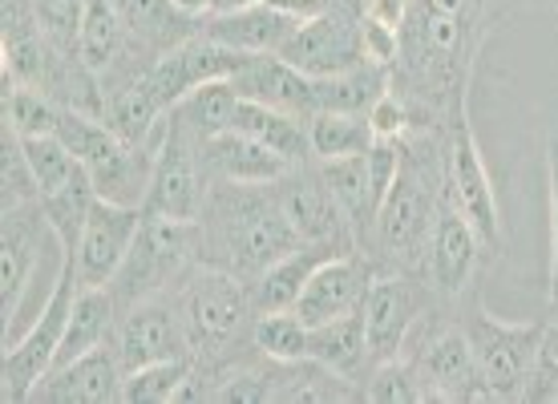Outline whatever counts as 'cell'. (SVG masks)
Listing matches in <instances>:
<instances>
[{
  "label": "cell",
  "mask_w": 558,
  "mask_h": 404,
  "mask_svg": "<svg viewBox=\"0 0 558 404\" xmlns=\"http://www.w3.org/2000/svg\"><path fill=\"white\" fill-rule=\"evenodd\" d=\"M514 0H413L389 85L413 110V130H449L470 110L477 57L510 21Z\"/></svg>",
  "instance_id": "6da1fadb"
},
{
  "label": "cell",
  "mask_w": 558,
  "mask_h": 404,
  "mask_svg": "<svg viewBox=\"0 0 558 404\" xmlns=\"http://www.w3.org/2000/svg\"><path fill=\"white\" fill-rule=\"evenodd\" d=\"M295 28H300V21L271 9V4H243V9L203 16V37L231 45L239 53H279L292 41Z\"/></svg>",
  "instance_id": "7402d4cb"
},
{
  "label": "cell",
  "mask_w": 558,
  "mask_h": 404,
  "mask_svg": "<svg viewBox=\"0 0 558 404\" xmlns=\"http://www.w3.org/2000/svg\"><path fill=\"white\" fill-rule=\"evenodd\" d=\"M207 198V170H203V142L167 113V126L154 150L150 186L142 198V215L158 219H198Z\"/></svg>",
  "instance_id": "7c38bea8"
},
{
  "label": "cell",
  "mask_w": 558,
  "mask_h": 404,
  "mask_svg": "<svg viewBox=\"0 0 558 404\" xmlns=\"http://www.w3.org/2000/svg\"><path fill=\"white\" fill-rule=\"evenodd\" d=\"M239 98L271 106L279 113H292L300 122H307L316 113V77H307L283 61L279 53H255L243 70L231 77Z\"/></svg>",
  "instance_id": "ffe728a7"
},
{
  "label": "cell",
  "mask_w": 558,
  "mask_h": 404,
  "mask_svg": "<svg viewBox=\"0 0 558 404\" xmlns=\"http://www.w3.org/2000/svg\"><path fill=\"white\" fill-rule=\"evenodd\" d=\"M231 130L239 134H252V138L267 142L276 154H283L288 162H312V142H307V122L292 118V113H279L271 106H259V101L239 98L235 118H231Z\"/></svg>",
  "instance_id": "83f0119b"
},
{
  "label": "cell",
  "mask_w": 558,
  "mask_h": 404,
  "mask_svg": "<svg viewBox=\"0 0 558 404\" xmlns=\"http://www.w3.org/2000/svg\"><path fill=\"white\" fill-rule=\"evenodd\" d=\"M61 243L57 231L45 219L41 203L33 207L4 210L0 223V316H4V348L21 335V307L37 279V267L45 264V247Z\"/></svg>",
  "instance_id": "8fae6325"
},
{
  "label": "cell",
  "mask_w": 558,
  "mask_h": 404,
  "mask_svg": "<svg viewBox=\"0 0 558 404\" xmlns=\"http://www.w3.org/2000/svg\"><path fill=\"white\" fill-rule=\"evenodd\" d=\"M368 126L377 138H405L409 130H413V110L405 106V98L397 94V89H385L377 101H373V110H368Z\"/></svg>",
  "instance_id": "b9f144b4"
},
{
  "label": "cell",
  "mask_w": 558,
  "mask_h": 404,
  "mask_svg": "<svg viewBox=\"0 0 558 404\" xmlns=\"http://www.w3.org/2000/svg\"><path fill=\"white\" fill-rule=\"evenodd\" d=\"M113 348H118L122 368L134 372V368H146V364L191 356V340H186V328H182L170 295L162 292L122 307V320H118V332H113Z\"/></svg>",
  "instance_id": "2e32d148"
},
{
  "label": "cell",
  "mask_w": 558,
  "mask_h": 404,
  "mask_svg": "<svg viewBox=\"0 0 558 404\" xmlns=\"http://www.w3.org/2000/svg\"><path fill=\"white\" fill-rule=\"evenodd\" d=\"M441 304L425 276L409 271H377L364 292V344H368V372L385 360H397L405 348L409 332Z\"/></svg>",
  "instance_id": "30bf717a"
},
{
  "label": "cell",
  "mask_w": 558,
  "mask_h": 404,
  "mask_svg": "<svg viewBox=\"0 0 558 404\" xmlns=\"http://www.w3.org/2000/svg\"><path fill=\"white\" fill-rule=\"evenodd\" d=\"M77 292H82V276H77L73 255H65L61 267H57L53 292L45 299L41 316L28 323V332H21L4 348V389H0L4 404H28L33 389L53 368L61 340H65V328H70L73 304H77Z\"/></svg>",
  "instance_id": "ba28073f"
},
{
  "label": "cell",
  "mask_w": 558,
  "mask_h": 404,
  "mask_svg": "<svg viewBox=\"0 0 558 404\" xmlns=\"http://www.w3.org/2000/svg\"><path fill=\"white\" fill-rule=\"evenodd\" d=\"M113 9L122 13L130 33L138 37L154 57L170 53L203 33V16L182 13L174 0H113Z\"/></svg>",
  "instance_id": "cb8c5ba5"
},
{
  "label": "cell",
  "mask_w": 558,
  "mask_h": 404,
  "mask_svg": "<svg viewBox=\"0 0 558 404\" xmlns=\"http://www.w3.org/2000/svg\"><path fill=\"white\" fill-rule=\"evenodd\" d=\"M441 179H446V198L461 210V219L474 227V235L482 238L489 264L502 259L506 255L502 207H498V195H494V179H489V167L486 158H482V146H477L470 110L446 130V174Z\"/></svg>",
  "instance_id": "9c48e42d"
},
{
  "label": "cell",
  "mask_w": 558,
  "mask_h": 404,
  "mask_svg": "<svg viewBox=\"0 0 558 404\" xmlns=\"http://www.w3.org/2000/svg\"><path fill=\"white\" fill-rule=\"evenodd\" d=\"M25 142V154H28V167L41 182V198L45 195H57L61 186H70L73 179H82L85 167L77 162V154L65 146V142L57 138V134H41V138H21Z\"/></svg>",
  "instance_id": "d590c367"
},
{
  "label": "cell",
  "mask_w": 558,
  "mask_h": 404,
  "mask_svg": "<svg viewBox=\"0 0 558 404\" xmlns=\"http://www.w3.org/2000/svg\"><path fill=\"white\" fill-rule=\"evenodd\" d=\"M98 203V191H94V179L82 174V179H73L70 186H61L57 195H45L41 198V210L49 227L57 231L61 238V255H73L77 252V243H82V231H85V219H89V210Z\"/></svg>",
  "instance_id": "1f68e13d"
},
{
  "label": "cell",
  "mask_w": 558,
  "mask_h": 404,
  "mask_svg": "<svg viewBox=\"0 0 558 404\" xmlns=\"http://www.w3.org/2000/svg\"><path fill=\"white\" fill-rule=\"evenodd\" d=\"M324 182L332 186L336 203L344 207L352 231H356V247L368 255V243H373V219H377V203H373V186H368V162L364 154H352V158H316Z\"/></svg>",
  "instance_id": "4316f807"
},
{
  "label": "cell",
  "mask_w": 558,
  "mask_h": 404,
  "mask_svg": "<svg viewBox=\"0 0 558 404\" xmlns=\"http://www.w3.org/2000/svg\"><path fill=\"white\" fill-rule=\"evenodd\" d=\"M235 106H239L235 85L231 82H207V85H198V89H191V94L170 110V118H174L191 138L207 142V138H215V134L231 130Z\"/></svg>",
  "instance_id": "f1b7e54d"
},
{
  "label": "cell",
  "mask_w": 558,
  "mask_h": 404,
  "mask_svg": "<svg viewBox=\"0 0 558 404\" xmlns=\"http://www.w3.org/2000/svg\"><path fill=\"white\" fill-rule=\"evenodd\" d=\"M486 264V247L474 235V227L465 223L461 210L441 195L437 223H433L429 238V259H425V279L437 292V299L441 304H458L461 295H470L477 287V271Z\"/></svg>",
  "instance_id": "9a60e30c"
},
{
  "label": "cell",
  "mask_w": 558,
  "mask_h": 404,
  "mask_svg": "<svg viewBox=\"0 0 558 404\" xmlns=\"http://www.w3.org/2000/svg\"><path fill=\"white\" fill-rule=\"evenodd\" d=\"M57 138L77 154V162L85 167V174L94 179L98 198H106V203H122V207H142L146 186H150L158 142H154V146L126 142L106 118L85 113V110H70V106L61 110Z\"/></svg>",
  "instance_id": "277c9868"
},
{
  "label": "cell",
  "mask_w": 558,
  "mask_h": 404,
  "mask_svg": "<svg viewBox=\"0 0 558 404\" xmlns=\"http://www.w3.org/2000/svg\"><path fill=\"white\" fill-rule=\"evenodd\" d=\"M122 384H126V368L118 360V348L101 344V348L85 352L61 368H49L41 384L33 389L28 404H118Z\"/></svg>",
  "instance_id": "d6986e66"
},
{
  "label": "cell",
  "mask_w": 558,
  "mask_h": 404,
  "mask_svg": "<svg viewBox=\"0 0 558 404\" xmlns=\"http://www.w3.org/2000/svg\"><path fill=\"white\" fill-rule=\"evenodd\" d=\"M546 195H550V271H546V295L558 307V138L546 142Z\"/></svg>",
  "instance_id": "7bdbcfd3"
},
{
  "label": "cell",
  "mask_w": 558,
  "mask_h": 404,
  "mask_svg": "<svg viewBox=\"0 0 558 404\" xmlns=\"http://www.w3.org/2000/svg\"><path fill=\"white\" fill-rule=\"evenodd\" d=\"M377 271L380 267L373 255H364V252L336 255V259H328V264H320L312 271V279H307V287L300 292L292 311L307 328L340 320V316H349V311H361L364 292H368V283H373Z\"/></svg>",
  "instance_id": "ac0fdd59"
},
{
  "label": "cell",
  "mask_w": 558,
  "mask_h": 404,
  "mask_svg": "<svg viewBox=\"0 0 558 404\" xmlns=\"http://www.w3.org/2000/svg\"><path fill=\"white\" fill-rule=\"evenodd\" d=\"M198 231H203L198 264L223 267L247 283L304 243L288 223L276 191L243 182H207Z\"/></svg>",
  "instance_id": "7a4b0ae2"
},
{
  "label": "cell",
  "mask_w": 558,
  "mask_h": 404,
  "mask_svg": "<svg viewBox=\"0 0 558 404\" xmlns=\"http://www.w3.org/2000/svg\"><path fill=\"white\" fill-rule=\"evenodd\" d=\"M458 311V320L465 323V335L474 344L477 377L489 389L494 401H526V384H531L534 352H538V335H543V320H498L486 304L482 292L461 295L458 304H446Z\"/></svg>",
  "instance_id": "8992f818"
},
{
  "label": "cell",
  "mask_w": 558,
  "mask_h": 404,
  "mask_svg": "<svg viewBox=\"0 0 558 404\" xmlns=\"http://www.w3.org/2000/svg\"><path fill=\"white\" fill-rule=\"evenodd\" d=\"M401 360L413 364V372L421 377L429 401L441 404H470V401H494L489 389L477 377L474 344L465 335V323L458 320V311L446 304H437L429 316H421V323L409 332Z\"/></svg>",
  "instance_id": "5b68a950"
},
{
  "label": "cell",
  "mask_w": 558,
  "mask_h": 404,
  "mask_svg": "<svg viewBox=\"0 0 558 404\" xmlns=\"http://www.w3.org/2000/svg\"><path fill=\"white\" fill-rule=\"evenodd\" d=\"M307 360L324 364L328 372L364 384L368 377V344H364V316L349 311L340 320L316 323L307 335Z\"/></svg>",
  "instance_id": "484cf974"
},
{
  "label": "cell",
  "mask_w": 558,
  "mask_h": 404,
  "mask_svg": "<svg viewBox=\"0 0 558 404\" xmlns=\"http://www.w3.org/2000/svg\"><path fill=\"white\" fill-rule=\"evenodd\" d=\"M336 255H349L344 247H336V243H300L295 252H288L283 259L267 267L264 276L252 279V295H255V307L259 311H292L300 292L307 287V279L320 264L336 259Z\"/></svg>",
  "instance_id": "603a6c76"
},
{
  "label": "cell",
  "mask_w": 558,
  "mask_h": 404,
  "mask_svg": "<svg viewBox=\"0 0 558 404\" xmlns=\"http://www.w3.org/2000/svg\"><path fill=\"white\" fill-rule=\"evenodd\" d=\"M307 142H312V158H352V154H368L377 134L364 113L316 110L307 118Z\"/></svg>",
  "instance_id": "4dcf8cb0"
},
{
  "label": "cell",
  "mask_w": 558,
  "mask_h": 404,
  "mask_svg": "<svg viewBox=\"0 0 558 404\" xmlns=\"http://www.w3.org/2000/svg\"><path fill=\"white\" fill-rule=\"evenodd\" d=\"M0 182H4V195H0V210H16V207H33L41 203V182L28 167L25 142L9 122L0 130Z\"/></svg>",
  "instance_id": "836d02e7"
},
{
  "label": "cell",
  "mask_w": 558,
  "mask_h": 404,
  "mask_svg": "<svg viewBox=\"0 0 558 404\" xmlns=\"http://www.w3.org/2000/svg\"><path fill=\"white\" fill-rule=\"evenodd\" d=\"M203 170L207 182H243V186H271L283 179L292 162L276 154L267 142L239 134V130H223L215 138L203 142Z\"/></svg>",
  "instance_id": "44dd1931"
},
{
  "label": "cell",
  "mask_w": 558,
  "mask_h": 404,
  "mask_svg": "<svg viewBox=\"0 0 558 404\" xmlns=\"http://www.w3.org/2000/svg\"><path fill=\"white\" fill-rule=\"evenodd\" d=\"M271 191H276L288 223L295 227V235L304 238V243H336L344 252H361L349 215L336 203L332 186L324 182L316 158L312 162H295L283 179L271 182Z\"/></svg>",
  "instance_id": "5bb4252c"
},
{
  "label": "cell",
  "mask_w": 558,
  "mask_h": 404,
  "mask_svg": "<svg viewBox=\"0 0 558 404\" xmlns=\"http://www.w3.org/2000/svg\"><path fill=\"white\" fill-rule=\"evenodd\" d=\"M118 320H122V304H118V295H113L110 287H82V292H77V304H73L70 328H65V340H61V352H57L53 368L77 360V356L101 348V344H113Z\"/></svg>",
  "instance_id": "d4e9b609"
},
{
  "label": "cell",
  "mask_w": 558,
  "mask_h": 404,
  "mask_svg": "<svg viewBox=\"0 0 558 404\" xmlns=\"http://www.w3.org/2000/svg\"><path fill=\"white\" fill-rule=\"evenodd\" d=\"M243 4H264V0H231V9H243Z\"/></svg>",
  "instance_id": "7dc6e473"
},
{
  "label": "cell",
  "mask_w": 558,
  "mask_h": 404,
  "mask_svg": "<svg viewBox=\"0 0 558 404\" xmlns=\"http://www.w3.org/2000/svg\"><path fill=\"white\" fill-rule=\"evenodd\" d=\"M170 304L179 311L186 340H191V356L198 368L219 372L252 360L255 352V307L252 283L231 276L215 264H191L174 283H170Z\"/></svg>",
  "instance_id": "3957f363"
},
{
  "label": "cell",
  "mask_w": 558,
  "mask_h": 404,
  "mask_svg": "<svg viewBox=\"0 0 558 404\" xmlns=\"http://www.w3.org/2000/svg\"><path fill=\"white\" fill-rule=\"evenodd\" d=\"M550 4H555V16H558V0H550Z\"/></svg>",
  "instance_id": "c3c4849f"
},
{
  "label": "cell",
  "mask_w": 558,
  "mask_h": 404,
  "mask_svg": "<svg viewBox=\"0 0 558 404\" xmlns=\"http://www.w3.org/2000/svg\"><path fill=\"white\" fill-rule=\"evenodd\" d=\"M182 13H191V16H207L210 13V0H174Z\"/></svg>",
  "instance_id": "f6af8a7d"
},
{
  "label": "cell",
  "mask_w": 558,
  "mask_h": 404,
  "mask_svg": "<svg viewBox=\"0 0 558 404\" xmlns=\"http://www.w3.org/2000/svg\"><path fill=\"white\" fill-rule=\"evenodd\" d=\"M37 4V16L41 25L49 28L61 49L77 53V33H82V16H85V0H33ZM82 57V53H77Z\"/></svg>",
  "instance_id": "ab89813d"
},
{
  "label": "cell",
  "mask_w": 558,
  "mask_h": 404,
  "mask_svg": "<svg viewBox=\"0 0 558 404\" xmlns=\"http://www.w3.org/2000/svg\"><path fill=\"white\" fill-rule=\"evenodd\" d=\"M198 252H203L198 219H158V215H142L138 238H134V247H130L122 271L113 276L110 292L118 295L122 307L170 292V283H174L191 264H198Z\"/></svg>",
  "instance_id": "52a82bcc"
},
{
  "label": "cell",
  "mask_w": 558,
  "mask_h": 404,
  "mask_svg": "<svg viewBox=\"0 0 558 404\" xmlns=\"http://www.w3.org/2000/svg\"><path fill=\"white\" fill-rule=\"evenodd\" d=\"M223 9H231V0H210V13H223Z\"/></svg>",
  "instance_id": "bcb514c9"
},
{
  "label": "cell",
  "mask_w": 558,
  "mask_h": 404,
  "mask_svg": "<svg viewBox=\"0 0 558 404\" xmlns=\"http://www.w3.org/2000/svg\"><path fill=\"white\" fill-rule=\"evenodd\" d=\"M195 372V356H174V360H158L146 368L126 372L122 384V404H170L179 401L186 377Z\"/></svg>",
  "instance_id": "d6a6232c"
},
{
  "label": "cell",
  "mask_w": 558,
  "mask_h": 404,
  "mask_svg": "<svg viewBox=\"0 0 558 404\" xmlns=\"http://www.w3.org/2000/svg\"><path fill=\"white\" fill-rule=\"evenodd\" d=\"M361 401L373 404H429V392L421 384V377L413 372L409 360H385L377 364L361 384Z\"/></svg>",
  "instance_id": "74e56055"
},
{
  "label": "cell",
  "mask_w": 558,
  "mask_h": 404,
  "mask_svg": "<svg viewBox=\"0 0 558 404\" xmlns=\"http://www.w3.org/2000/svg\"><path fill=\"white\" fill-rule=\"evenodd\" d=\"M61 101H53L41 89H28V85L4 82V122L21 134V138H41V134H57L61 122Z\"/></svg>",
  "instance_id": "e575fe53"
},
{
  "label": "cell",
  "mask_w": 558,
  "mask_h": 404,
  "mask_svg": "<svg viewBox=\"0 0 558 404\" xmlns=\"http://www.w3.org/2000/svg\"><path fill=\"white\" fill-rule=\"evenodd\" d=\"M368 0H336L332 9L316 21L292 33V41L279 49L283 61H292L295 70L307 77H336L364 65V45H361V16Z\"/></svg>",
  "instance_id": "4fadbf2b"
},
{
  "label": "cell",
  "mask_w": 558,
  "mask_h": 404,
  "mask_svg": "<svg viewBox=\"0 0 558 404\" xmlns=\"http://www.w3.org/2000/svg\"><path fill=\"white\" fill-rule=\"evenodd\" d=\"M307 335L312 328L295 311H259V320H255V348L271 360H307Z\"/></svg>",
  "instance_id": "8d00e7d4"
},
{
  "label": "cell",
  "mask_w": 558,
  "mask_h": 404,
  "mask_svg": "<svg viewBox=\"0 0 558 404\" xmlns=\"http://www.w3.org/2000/svg\"><path fill=\"white\" fill-rule=\"evenodd\" d=\"M142 227V207H122V203H106L98 198L89 219H85L82 243L73 252L82 287H110L113 276L122 271L130 247L138 238Z\"/></svg>",
  "instance_id": "e0dca14e"
},
{
  "label": "cell",
  "mask_w": 558,
  "mask_h": 404,
  "mask_svg": "<svg viewBox=\"0 0 558 404\" xmlns=\"http://www.w3.org/2000/svg\"><path fill=\"white\" fill-rule=\"evenodd\" d=\"M526 401L531 404H550L558 401V316L543 320V335H538V352H534L531 384H526Z\"/></svg>",
  "instance_id": "f35d334b"
},
{
  "label": "cell",
  "mask_w": 558,
  "mask_h": 404,
  "mask_svg": "<svg viewBox=\"0 0 558 404\" xmlns=\"http://www.w3.org/2000/svg\"><path fill=\"white\" fill-rule=\"evenodd\" d=\"M361 45H364V61L392 70L397 57H401V25H389V21H380V16H373L368 9H364Z\"/></svg>",
  "instance_id": "60d3db41"
},
{
  "label": "cell",
  "mask_w": 558,
  "mask_h": 404,
  "mask_svg": "<svg viewBox=\"0 0 558 404\" xmlns=\"http://www.w3.org/2000/svg\"><path fill=\"white\" fill-rule=\"evenodd\" d=\"M389 89V70L364 61L349 73L336 77H316V110H340V113H364L373 110V101Z\"/></svg>",
  "instance_id": "f546056e"
},
{
  "label": "cell",
  "mask_w": 558,
  "mask_h": 404,
  "mask_svg": "<svg viewBox=\"0 0 558 404\" xmlns=\"http://www.w3.org/2000/svg\"><path fill=\"white\" fill-rule=\"evenodd\" d=\"M409 4H413V0H368V13L380 16V21H389V25H401L409 13Z\"/></svg>",
  "instance_id": "ee69618b"
}]
</instances>
